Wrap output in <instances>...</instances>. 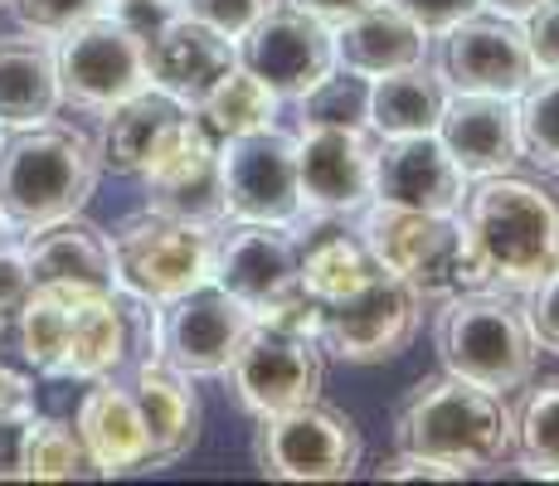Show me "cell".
I'll return each mask as SVG.
<instances>
[{
	"label": "cell",
	"instance_id": "obj_27",
	"mask_svg": "<svg viewBox=\"0 0 559 486\" xmlns=\"http://www.w3.org/2000/svg\"><path fill=\"white\" fill-rule=\"evenodd\" d=\"M59 97V59L45 39L0 35V127L49 122Z\"/></svg>",
	"mask_w": 559,
	"mask_h": 486
},
{
	"label": "cell",
	"instance_id": "obj_48",
	"mask_svg": "<svg viewBox=\"0 0 559 486\" xmlns=\"http://www.w3.org/2000/svg\"><path fill=\"white\" fill-rule=\"evenodd\" d=\"M0 5H5V0H0Z\"/></svg>",
	"mask_w": 559,
	"mask_h": 486
},
{
	"label": "cell",
	"instance_id": "obj_41",
	"mask_svg": "<svg viewBox=\"0 0 559 486\" xmlns=\"http://www.w3.org/2000/svg\"><path fill=\"white\" fill-rule=\"evenodd\" d=\"M374 477L380 482H457L462 472L448 467V462H438V458H424V452H400V458L380 462Z\"/></svg>",
	"mask_w": 559,
	"mask_h": 486
},
{
	"label": "cell",
	"instance_id": "obj_33",
	"mask_svg": "<svg viewBox=\"0 0 559 486\" xmlns=\"http://www.w3.org/2000/svg\"><path fill=\"white\" fill-rule=\"evenodd\" d=\"M515 122L525 156L559 176V69H545V79H531L515 93Z\"/></svg>",
	"mask_w": 559,
	"mask_h": 486
},
{
	"label": "cell",
	"instance_id": "obj_9",
	"mask_svg": "<svg viewBox=\"0 0 559 486\" xmlns=\"http://www.w3.org/2000/svg\"><path fill=\"white\" fill-rule=\"evenodd\" d=\"M321 341L317 331L287 327V321L273 317H253L249 336L234 351L229 380L234 399H239L243 414H283V408H297L307 399L321 394V380H326V360H321Z\"/></svg>",
	"mask_w": 559,
	"mask_h": 486
},
{
	"label": "cell",
	"instance_id": "obj_23",
	"mask_svg": "<svg viewBox=\"0 0 559 486\" xmlns=\"http://www.w3.org/2000/svg\"><path fill=\"white\" fill-rule=\"evenodd\" d=\"M132 394L142 404L146 438H152V472L180 462L200 442V424H204L190 375L156 355V360H142L132 370Z\"/></svg>",
	"mask_w": 559,
	"mask_h": 486
},
{
	"label": "cell",
	"instance_id": "obj_47",
	"mask_svg": "<svg viewBox=\"0 0 559 486\" xmlns=\"http://www.w3.org/2000/svg\"><path fill=\"white\" fill-rule=\"evenodd\" d=\"M5 234H10V220H5V214H0V244H5Z\"/></svg>",
	"mask_w": 559,
	"mask_h": 486
},
{
	"label": "cell",
	"instance_id": "obj_39",
	"mask_svg": "<svg viewBox=\"0 0 559 486\" xmlns=\"http://www.w3.org/2000/svg\"><path fill=\"white\" fill-rule=\"evenodd\" d=\"M394 10H404L408 20H414L418 29H428V35H443L448 25H457V20L477 15L481 0H390Z\"/></svg>",
	"mask_w": 559,
	"mask_h": 486
},
{
	"label": "cell",
	"instance_id": "obj_16",
	"mask_svg": "<svg viewBox=\"0 0 559 486\" xmlns=\"http://www.w3.org/2000/svg\"><path fill=\"white\" fill-rule=\"evenodd\" d=\"M438 73L453 83L457 93H491V97H515L535 79V59L525 45V29L511 15H467L443 29L438 45Z\"/></svg>",
	"mask_w": 559,
	"mask_h": 486
},
{
	"label": "cell",
	"instance_id": "obj_31",
	"mask_svg": "<svg viewBox=\"0 0 559 486\" xmlns=\"http://www.w3.org/2000/svg\"><path fill=\"white\" fill-rule=\"evenodd\" d=\"M25 477L29 482H88L103 477L93 448L69 418H29L25 434Z\"/></svg>",
	"mask_w": 559,
	"mask_h": 486
},
{
	"label": "cell",
	"instance_id": "obj_8",
	"mask_svg": "<svg viewBox=\"0 0 559 486\" xmlns=\"http://www.w3.org/2000/svg\"><path fill=\"white\" fill-rule=\"evenodd\" d=\"M112 273L117 287L142 292L152 301H176L180 292L210 283V258H214V229L176 214H160L146 204L142 214H127L112 229Z\"/></svg>",
	"mask_w": 559,
	"mask_h": 486
},
{
	"label": "cell",
	"instance_id": "obj_15",
	"mask_svg": "<svg viewBox=\"0 0 559 486\" xmlns=\"http://www.w3.org/2000/svg\"><path fill=\"white\" fill-rule=\"evenodd\" d=\"M249 327L253 311L234 292H224L219 283H200L160 311V360L186 370L190 380H210V375L229 370Z\"/></svg>",
	"mask_w": 559,
	"mask_h": 486
},
{
	"label": "cell",
	"instance_id": "obj_38",
	"mask_svg": "<svg viewBox=\"0 0 559 486\" xmlns=\"http://www.w3.org/2000/svg\"><path fill=\"white\" fill-rule=\"evenodd\" d=\"M525 321H531V336L540 351L559 355V268L555 273H545L540 283L531 287V297H525Z\"/></svg>",
	"mask_w": 559,
	"mask_h": 486
},
{
	"label": "cell",
	"instance_id": "obj_4",
	"mask_svg": "<svg viewBox=\"0 0 559 486\" xmlns=\"http://www.w3.org/2000/svg\"><path fill=\"white\" fill-rule=\"evenodd\" d=\"M98 146L69 122L15 127L0 146V214L20 229L83 214L98 190Z\"/></svg>",
	"mask_w": 559,
	"mask_h": 486
},
{
	"label": "cell",
	"instance_id": "obj_44",
	"mask_svg": "<svg viewBox=\"0 0 559 486\" xmlns=\"http://www.w3.org/2000/svg\"><path fill=\"white\" fill-rule=\"evenodd\" d=\"M302 10H311L317 20H326V25H346V20H356L360 10L380 5V0H297Z\"/></svg>",
	"mask_w": 559,
	"mask_h": 486
},
{
	"label": "cell",
	"instance_id": "obj_3",
	"mask_svg": "<svg viewBox=\"0 0 559 486\" xmlns=\"http://www.w3.org/2000/svg\"><path fill=\"white\" fill-rule=\"evenodd\" d=\"M462 224L491 283L531 292L559 268V194L540 180H521L511 170L481 176L477 190L462 194Z\"/></svg>",
	"mask_w": 559,
	"mask_h": 486
},
{
	"label": "cell",
	"instance_id": "obj_29",
	"mask_svg": "<svg viewBox=\"0 0 559 486\" xmlns=\"http://www.w3.org/2000/svg\"><path fill=\"white\" fill-rule=\"evenodd\" d=\"M380 268L384 263L370 253V244H365L360 234H321L302 253V263H297V277H302L307 297L321 307V301H336V297H346V292L365 287Z\"/></svg>",
	"mask_w": 559,
	"mask_h": 486
},
{
	"label": "cell",
	"instance_id": "obj_22",
	"mask_svg": "<svg viewBox=\"0 0 559 486\" xmlns=\"http://www.w3.org/2000/svg\"><path fill=\"white\" fill-rule=\"evenodd\" d=\"M79 434L98 458L103 477H127V472H152V438L142 424V404L132 394V380L98 375L79 404Z\"/></svg>",
	"mask_w": 559,
	"mask_h": 486
},
{
	"label": "cell",
	"instance_id": "obj_5",
	"mask_svg": "<svg viewBox=\"0 0 559 486\" xmlns=\"http://www.w3.org/2000/svg\"><path fill=\"white\" fill-rule=\"evenodd\" d=\"M360 239L370 253L404 277L418 297H457V292L487 287V263H481L477 244H472L467 224L453 214H428V210H400V204H380L365 210Z\"/></svg>",
	"mask_w": 559,
	"mask_h": 486
},
{
	"label": "cell",
	"instance_id": "obj_36",
	"mask_svg": "<svg viewBox=\"0 0 559 486\" xmlns=\"http://www.w3.org/2000/svg\"><path fill=\"white\" fill-rule=\"evenodd\" d=\"M273 5L277 0H176L180 15L204 20V25H214L219 35H229V39H239L243 29H249L253 20H263Z\"/></svg>",
	"mask_w": 559,
	"mask_h": 486
},
{
	"label": "cell",
	"instance_id": "obj_34",
	"mask_svg": "<svg viewBox=\"0 0 559 486\" xmlns=\"http://www.w3.org/2000/svg\"><path fill=\"white\" fill-rule=\"evenodd\" d=\"M297 103H302V127H365L370 122V83L356 69H346V73L331 69Z\"/></svg>",
	"mask_w": 559,
	"mask_h": 486
},
{
	"label": "cell",
	"instance_id": "obj_21",
	"mask_svg": "<svg viewBox=\"0 0 559 486\" xmlns=\"http://www.w3.org/2000/svg\"><path fill=\"white\" fill-rule=\"evenodd\" d=\"M438 142L457 161L467 176H507L521 151V122H515L511 97L491 93H457L448 97L443 117H438Z\"/></svg>",
	"mask_w": 559,
	"mask_h": 486
},
{
	"label": "cell",
	"instance_id": "obj_12",
	"mask_svg": "<svg viewBox=\"0 0 559 486\" xmlns=\"http://www.w3.org/2000/svg\"><path fill=\"white\" fill-rule=\"evenodd\" d=\"M146 204L176 220L219 229L229 220V194H224V146L195 112L176 122V132L142 166Z\"/></svg>",
	"mask_w": 559,
	"mask_h": 486
},
{
	"label": "cell",
	"instance_id": "obj_7",
	"mask_svg": "<svg viewBox=\"0 0 559 486\" xmlns=\"http://www.w3.org/2000/svg\"><path fill=\"white\" fill-rule=\"evenodd\" d=\"M360 428L346 408L307 399L283 414H258L253 467L277 482H346L360 467Z\"/></svg>",
	"mask_w": 559,
	"mask_h": 486
},
{
	"label": "cell",
	"instance_id": "obj_24",
	"mask_svg": "<svg viewBox=\"0 0 559 486\" xmlns=\"http://www.w3.org/2000/svg\"><path fill=\"white\" fill-rule=\"evenodd\" d=\"M25 263L35 283H73V287H98L112 292L117 273H112V244L98 224L79 220H53L25 234Z\"/></svg>",
	"mask_w": 559,
	"mask_h": 486
},
{
	"label": "cell",
	"instance_id": "obj_42",
	"mask_svg": "<svg viewBox=\"0 0 559 486\" xmlns=\"http://www.w3.org/2000/svg\"><path fill=\"white\" fill-rule=\"evenodd\" d=\"M35 414H0V482L25 477V434Z\"/></svg>",
	"mask_w": 559,
	"mask_h": 486
},
{
	"label": "cell",
	"instance_id": "obj_46",
	"mask_svg": "<svg viewBox=\"0 0 559 486\" xmlns=\"http://www.w3.org/2000/svg\"><path fill=\"white\" fill-rule=\"evenodd\" d=\"M107 10H117V5H136V0H103ZM170 5H176V0H170Z\"/></svg>",
	"mask_w": 559,
	"mask_h": 486
},
{
	"label": "cell",
	"instance_id": "obj_25",
	"mask_svg": "<svg viewBox=\"0 0 559 486\" xmlns=\"http://www.w3.org/2000/svg\"><path fill=\"white\" fill-rule=\"evenodd\" d=\"M190 107L180 97L160 93V88H136L132 97L107 107L103 132H98V161L117 176H142V166L160 151L176 122Z\"/></svg>",
	"mask_w": 559,
	"mask_h": 486
},
{
	"label": "cell",
	"instance_id": "obj_26",
	"mask_svg": "<svg viewBox=\"0 0 559 486\" xmlns=\"http://www.w3.org/2000/svg\"><path fill=\"white\" fill-rule=\"evenodd\" d=\"M428 54V29H418L404 10L394 5H370L356 20L336 29V63L341 69H356L365 79H380V73L408 69V63H424Z\"/></svg>",
	"mask_w": 559,
	"mask_h": 486
},
{
	"label": "cell",
	"instance_id": "obj_28",
	"mask_svg": "<svg viewBox=\"0 0 559 486\" xmlns=\"http://www.w3.org/2000/svg\"><path fill=\"white\" fill-rule=\"evenodd\" d=\"M443 107H448L443 73H428L424 63L380 73V79L370 83V127L380 137L433 132L438 117H443Z\"/></svg>",
	"mask_w": 559,
	"mask_h": 486
},
{
	"label": "cell",
	"instance_id": "obj_45",
	"mask_svg": "<svg viewBox=\"0 0 559 486\" xmlns=\"http://www.w3.org/2000/svg\"><path fill=\"white\" fill-rule=\"evenodd\" d=\"M481 5H491V10H497V15L525 20V15H531V10H535V5H540V0H481Z\"/></svg>",
	"mask_w": 559,
	"mask_h": 486
},
{
	"label": "cell",
	"instance_id": "obj_40",
	"mask_svg": "<svg viewBox=\"0 0 559 486\" xmlns=\"http://www.w3.org/2000/svg\"><path fill=\"white\" fill-rule=\"evenodd\" d=\"M525 45L540 69H559V0H540L525 15Z\"/></svg>",
	"mask_w": 559,
	"mask_h": 486
},
{
	"label": "cell",
	"instance_id": "obj_6",
	"mask_svg": "<svg viewBox=\"0 0 559 486\" xmlns=\"http://www.w3.org/2000/svg\"><path fill=\"white\" fill-rule=\"evenodd\" d=\"M433 351L443 370L462 380L511 394L535 375V336L525 311L491 292H457L443 297V311L433 317Z\"/></svg>",
	"mask_w": 559,
	"mask_h": 486
},
{
	"label": "cell",
	"instance_id": "obj_19",
	"mask_svg": "<svg viewBox=\"0 0 559 486\" xmlns=\"http://www.w3.org/2000/svg\"><path fill=\"white\" fill-rule=\"evenodd\" d=\"M302 200L321 214H356L374 200V142L365 127H302L297 142Z\"/></svg>",
	"mask_w": 559,
	"mask_h": 486
},
{
	"label": "cell",
	"instance_id": "obj_35",
	"mask_svg": "<svg viewBox=\"0 0 559 486\" xmlns=\"http://www.w3.org/2000/svg\"><path fill=\"white\" fill-rule=\"evenodd\" d=\"M10 10L35 35H63V29L83 25L88 15H98L103 0H10Z\"/></svg>",
	"mask_w": 559,
	"mask_h": 486
},
{
	"label": "cell",
	"instance_id": "obj_13",
	"mask_svg": "<svg viewBox=\"0 0 559 486\" xmlns=\"http://www.w3.org/2000/svg\"><path fill=\"white\" fill-rule=\"evenodd\" d=\"M239 39V63L258 73L277 97H302L336 69V35L326 20H317L302 5L277 0Z\"/></svg>",
	"mask_w": 559,
	"mask_h": 486
},
{
	"label": "cell",
	"instance_id": "obj_1",
	"mask_svg": "<svg viewBox=\"0 0 559 486\" xmlns=\"http://www.w3.org/2000/svg\"><path fill=\"white\" fill-rule=\"evenodd\" d=\"M394 442L400 452H424L462 477L501 467L515 452V414L497 389H481L462 375H424L394 404Z\"/></svg>",
	"mask_w": 559,
	"mask_h": 486
},
{
	"label": "cell",
	"instance_id": "obj_17",
	"mask_svg": "<svg viewBox=\"0 0 559 486\" xmlns=\"http://www.w3.org/2000/svg\"><path fill=\"white\" fill-rule=\"evenodd\" d=\"M297 263H302V253H297L293 234H287L283 224L239 220L234 229H224L219 239H214L210 283L234 292L249 311H267L283 297L302 292Z\"/></svg>",
	"mask_w": 559,
	"mask_h": 486
},
{
	"label": "cell",
	"instance_id": "obj_18",
	"mask_svg": "<svg viewBox=\"0 0 559 486\" xmlns=\"http://www.w3.org/2000/svg\"><path fill=\"white\" fill-rule=\"evenodd\" d=\"M462 194H467V170L448 156L433 132L374 142V200L380 204L453 214L462 210Z\"/></svg>",
	"mask_w": 559,
	"mask_h": 486
},
{
	"label": "cell",
	"instance_id": "obj_43",
	"mask_svg": "<svg viewBox=\"0 0 559 486\" xmlns=\"http://www.w3.org/2000/svg\"><path fill=\"white\" fill-rule=\"evenodd\" d=\"M0 414H35V380L0 360Z\"/></svg>",
	"mask_w": 559,
	"mask_h": 486
},
{
	"label": "cell",
	"instance_id": "obj_10",
	"mask_svg": "<svg viewBox=\"0 0 559 486\" xmlns=\"http://www.w3.org/2000/svg\"><path fill=\"white\" fill-rule=\"evenodd\" d=\"M418 321H424V297L394 277L390 268L370 277L365 287L346 292L336 301L317 307V341L346 365H384L400 360L414 345Z\"/></svg>",
	"mask_w": 559,
	"mask_h": 486
},
{
	"label": "cell",
	"instance_id": "obj_32",
	"mask_svg": "<svg viewBox=\"0 0 559 486\" xmlns=\"http://www.w3.org/2000/svg\"><path fill=\"white\" fill-rule=\"evenodd\" d=\"M515 448L525 458V477H559V375L525 380L515 408Z\"/></svg>",
	"mask_w": 559,
	"mask_h": 486
},
{
	"label": "cell",
	"instance_id": "obj_14",
	"mask_svg": "<svg viewBox=\"0 0 559 486\" xmlns=\"http://www.w3.org/2000/svg\"><path fill=\"white\" fill-rule=\"evenodd\" d=\"M224 194L234 220L253 224H297L302 220V176H297V142L277 127L229 137L224 146Z\"/></svg>",
	"mask_w": 559,
	"mask_h": 486
},
{
	"label": "cell",
	"instance_id": "obj_37",
	"mask_svg": "<svg viewBox=\"0 0 559 486\" xmlns=\"http://www.w3.org/2000/svg\"><path fill=\"white\" fill-rule=\"evenodd\" d=\"M35 292V277H29L25 263V244H0V331H15L20 307Z\"/></svg>",
	"mask_w": 559,
	"mask_h": 486
},
{
	"label": "cell",
	"instance_id": "obj_11",
	"mask_svg": "<svg viewBox=\"0 0 559 486\" xmlns=\"http://www.w3.org/2000/svg\"><path fill=\"white\" fill-rule=\"evenodd\" d=\"M53 59H59V93L73 107H103L107 112L112 103H122V97L152 83L146 39L112 10H98L83 25L63 29Z\"/></svg>",
	"mask_w": 559,
	"mask_h": 486
},
{
	"label": "cell",
	"instance_id": "obj_30",
	"mask_svg": "<svg viewBox=\"0 0 559 486\" xmlns=\"http://www.w3.org/2000/svg\"><path fill=\"white\" fill-rule=\"evenodd\" d=\"M273 112H277V93L267 88L258 73L243 69V63L224 73V79L195 103V117L219 137V142L258 132V127H273Z\"/></svg>",
	"mask_w": 559,
	"mask_h": 486
},
{
	"label": "cell",
	"instance_id": "obj_20",
	"mask_svg": "<svg viewBox=\"0 0 559 486\" xmlns=\"http://www.w3.org/2000/svg\"><path fill=\"white\" fill-rule=\"evenodd\" d=\"M229 69H239L234 39L219 35L214 25H204V20L180 15V10L146 39V73H152V88L180 97L186 107H195Z\"/></svg>",
	"mask_w": 559,
	"mask_h": 486
},
{
	"label": "cell",
	"instance_id": "obj_2",
	"mask_svg": "<svg viewBox=\"0 0 559 486\" xmlns=\"http://www.w3.org/2000/svg\"><path fill=\"white\" fill-rule=\"evenodd\" d=\"M15 341L20 355L53 380H98V375L132 370L117 297L98 287L35 283L15 317Z\"/></svg>",
	"mask_w": 559,
	"mask_h": 486
}]
</instances>
